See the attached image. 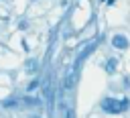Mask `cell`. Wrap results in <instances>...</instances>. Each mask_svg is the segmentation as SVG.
Segmentation results:
<instances>
[{
    "label": "cell",
    "instance_id": "cell-4",
    "mask_svg": "<svg viewBox=\"0 0 130 118\" xmlns=\"http://www.w3.org/2000/svg\"><path fill=\"white\" fill-rule=\"evenodd\" d=\"M73 83H75V69L67 73V77H65V90H71Z\"/></svg>",
    "mask_w": 130,
    "mask_h": 118
},
{
    "label": "cell",
    "instance_id": "cell-7",
    "mask_svg": "<svg viewBox=\"0 0 130 118\" xmlns=\"http://www.w3.org/2000/svg\"><path fill=\"white\" fill-rule=\"evenodd\" d=\"M39 104V100H32V98H24V106H35Z\"/></svg>",
    "mask_w": 130,
    "mask_h": 118
},
{
    "label": "cell",
    "instance_id": "cell-10",
    "mask_svg": "<svg viewBox=\"0 0 130 118\" xmlns=\"http://www.w3.org/2000/svg\"><path fill=\"white\" fill-rule=\"evenodd\" d=\"M18 28H20V31H24V28H28V22H26V20H20V24H18Z\"/></svg>",
    "mask_w": 130,
    "mask_h": 118
},
{
    "label": "cell",
    "instance_id": "cell-3",
    "mask_svg": "<svg viewBox=\"0 0 130 118\" xmlns=\"http://www.w3.org/2000/svg\"><path fill=\"white\" fill-rule=\"evenodd\" d=\"M116 67H118V59H114V57H110V59L104 63L106 73H114V71H116Z\"/></svg>",
    "mask_w": 130,
    "mask_h": 118
},
{
    "label": "cell",
    "instance_id": "cell-11",
    "mask_svg": "<svg viewBox=\"0 0 130 118\" xmlns=\"http://www.w3.org/2000/svg\"><path fill=\"white\" fill-rule=\"evenodd\" d=\"M67 118H75V114H73V110H71V108H67Z\"/></svg>",
    "mask_w": 130,
    "mask_h": 118
},
{
    "label": "cell",
    "instance_id": "cell-2",
    "mask_svg": "<svg viewBox=\"0 0 130 118\" xmlns=\"http://www.w3.org/2000/svg\"><path fill=\"white\" fill-rule=\"evenodd\" d=\"M112 45H114L116 49H128L130 43H128V39H126L124 35H114V37H112Z\"/></svg>",
    "mask_w": 130,
    "mask_h": 118
},
{
    "label": "cell",
    "instance_id": "cell-9",
    "mask_svg": "<svg viewBox=\"0 0 130 118\" xmlns=\"http://www.w3.org/2000/svg\"><path fill=\"white\" fill-rule=\"evenodd\" d=\"M4 106H6V108H14V106H16V100H6Z\"/></svg>",
    "mask_w": 130,
    "mask_h": 118
},
{
    "label": "cell",
    "instance_id": "cell-5",
    "mask_svg": "<svg viewBox=\"0 0 130 118\" xmlns=\"http://www.w3.org/2000/svg\"><path fill=\"white\" fill-rule=\"evenodd\" d=\"M26 69H28V71H35V69H37V61H35V59H28V61H26Z\"/></svg>",
    "mask_w": 130,
    "mask_h": 118
},
{
    "label": "cell",
    "instance_id": "cell-8",
    "mask_svg": "<svg viewBox=\"0 0 130 118\" xmlns=\"http://www.w3.org/2000/svg\"><path fill=\"white\" fill-rule=\"evenodd\" d=\"M37 87H39V81L35 79V81H30V85H28V92H35Z\"/></svg>",
    "mask_w": 130,
    "mask_h": 118
},
{
    "label": "cell",
    "instance_id": "cell-6",
    "mask_svg": "<svg viewBox=\"0 0 130 118\" xmlns=\"http://www.w3.org/2000/svg\"><path fill=\"white\" fill-rule=\"evenodd\" d=\"M95 45H98V43H91V45H89V47H87V49H85V51L81 53V57H83V55H87V53H91V51L95 49ZM81 57H79V59H81Z\"/></svg>",
    "mask_w": 130,
    "mask_h": 118
},
{
    "label": "cell",
    "instance_id": "cell-1",
    "mask_svg": "<svg viewBox=\"0 0 130 118\" xmlns=\"http://www.w3.org/2000/svg\"><path fill=\"white\" fill-rule=\"evenodd\" d=\"M128 108H130V100L128 98H122V100L104 98L102 100V110L108 112V114H120V112H126Z\"/></svg>",
    "mask_w": 130,
    "mask_h": 118
}]
</instances>
